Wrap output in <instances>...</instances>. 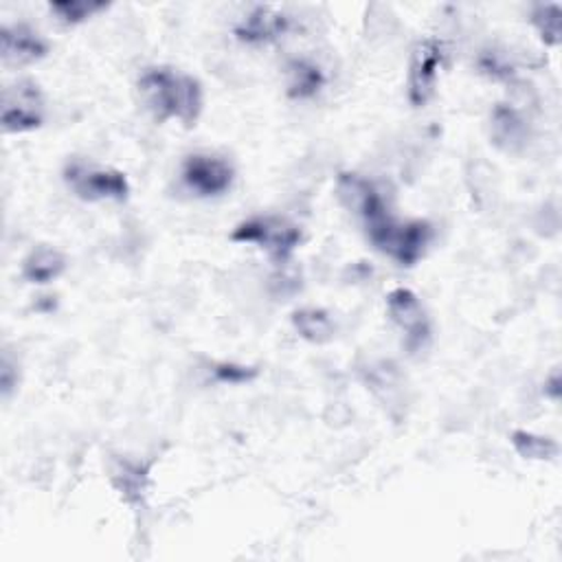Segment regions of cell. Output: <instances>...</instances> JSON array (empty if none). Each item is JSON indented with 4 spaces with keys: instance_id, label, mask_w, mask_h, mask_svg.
I'll return each instance as SVG.
<instances>
[{
    "instance_id": "1",
    "label": "cell",
    "mask_w": 562,
    "mask_h": 562,
    "mask_svg": "<svg viewBox=\"0 0 562 562\" xmlns=\"http://www.w3.org/2000/svg\"><path fill=\"white\" fill-rule=\"evenodd\" d=\"M136 94L158 123L180 121L182 125H195L202 112L200 81L171 66L145 68L136 79Z\"/></svg>"
},
{
    "instance_id": "2",
    "label": "cell",
    "mask_w": 562,
    "mask_h": 562,
    "mask_svg": "<svg viewBox=\"0 0 562 562\" xmlns=\"http://www.w3.org/2000/svg\"><path fill=\"white\" fill-rule=\"evenodd\" d=\"M367 239L375 250L393 259L397 266L411 268L424 259L430 241L432 226L426 220H400L391 211L364 226Z\"/></svg>"
},
{
    "instance_id": "3",
    "label": "cell",
    "mask_w": 562,
    "mask_h": 562,
    "mask_svg": "<svg viewBox=\"0 0 562 562\" xmlns=\"http://www.w3.org/2000/svg\"><path fill=\"white\" fill-rule=\"evenodd\" d=\"M64 182L83 202H123L130 195L127 176L121 169L72 158L64 165Z\"/></svg>"
},
{
    "instance_id": "4",
    "label": "cell",
    "mask_w": 562,
    "mask_h": 562,
    "mask_svg": "<svg viewBox=\"0 0 562 562\" xmlns=\"http://www.w3.org/2000/svg\"><path fill=\"white\" fill-rule=\"evenodd\" d=\"M231 239L237 244H255L266 250L274 261L283 263L301 244V228L281 215H252L239 222Z\"/></svg>"
},
{
    "instance_id": "5",
    "label": "cell",
    "mask_w": 562,
    "mask_h": 562,
    "mask_svg": "<svg viewBox=\"0 0 562 562\" xmlns=\"http://www.w3.org/2000/svg\"><path fill=\"white\" fill-rule=\"evenodd\" d=\"M44 94L33 79H18L2 90L0 123L7 134H24L44 123Z\"/></svg>"
},
{
    "instance_id": "6",
    "label": "cell",
    "mask_w": 562,
    "mask_h": 562,
    "mask_svg": "<svg viewBox=\"0 0 562 562\" xmlns=\"http://www.w3.org/2000/svg\"><path fill=\"white\" fill-rule=\"evenodd\" d=\"M180 180L198 198H217L233 187L235 169L217 154L195 151L182 160Z\"/></svg>"
},
{
    "instance_id": "7",
    "label": "cell",
    "mask_w": 562,
    "mask_h": 562,
    "mask_svg": "<svg viewBox=\"0 0 562 562\" xmlns=\"http://www.w3.org/2000/svg\"><path fill=\"white\" fill-rule=\"evenodd\" d=\"M443 42L439 37H422L411 53L406 94L413 108H424L437 88L439 70L443 66Z\"/></svg>"
},
{
    "instance_id": "8",
    "label": "cell",
    "mask_w": 562,
    "mask_h": 562,
    "mask_svg": "<svg viewBox=\"0 0 562 562\" xmlns=\"http://www.w3.org/2000/svg\"><path fill=\"white\" fill-rule=\"evenodd\" d=\"M386 314L402 331L404 347L411 353L424 351L430 342V321L419 296L408 288H393L386 294Z\"/></svg>"
},
{
    "instance_id": "9",
    "label": "cell",
    "mask_w": 562,
    "mask_h": 562,
    "mask_svg": "<svg viewBox=\"0 0 562 562\" xmlns=\"http://www.w3.org/2000/svg\"><path fill=\"white\" fill-rule=\"evenodd\" d=\"M336 195L340 204L362 222V226L391 211L380 189L360 173H340L336 180Z\"/></svg>"
},
{
    "instance_id": "10",
    "label": "cell",
    "mask_w": 562,
    "mask_h": 562,
    "mask_svg": "<svg viewBox=\"0 0 562 562\" xmlns=\"http://www.w3.org/2000/svg\"><path fill=\"white\" fill-rule=\"evenodd\" d=\"M0 55L9 68L31 66L48 55V42L29 24H4L0 31Z\"/></svg>"
},
{
    "instance_id": "11",
    "label": "cell",
    "mask_w": 562,
    "mask_h": 562,
    "mask_svg": "<svg viewBox=\"0 0 562 562\" xmlns=\"http://www.w3.org/2000/svg\"><path fill=\"white\" fill-rule=\"evenodd\" d=\"M290 29V18L268 4L255 7L235 26V37L244 44H270Z\"/></svg>"
},
{
    "instance_id": "12",
    "label": "cell",
    "mask_w": 562,
    "mask_h": 562,
    "mask_svg": "<svg viewBox=\"0 0 562 562\" xmlns=\"http://www.w3.org/2000/svg\"><path fill=\"white\" fill-rule=\"evenodd\" d=\"M490 136L503 151H520L529 138V123L512 103H496L490 114Z\"/></svg>"
},
{
    "instance_id": "13",
    "label": "cell",
    "mask_w": 562,
    "mask_h": 562,
    "mask_svg": "<svg viewBox=\"0 0 562 562\" xmlns=\"http://www.w3.org/2000/svg\"><path fill=\"white\" fill-rule=\"evenodd\" d=\"M66 270V257L48 244L35 246L22 261V279L35 285H46L59 279Z\"/></svg>"
},
{
    "instance_id": "14",
    "label": "cell",
    "mask_w": 562,
    "mask_h": 562,
    "mask_svg": "<svg viewBox=\"0 0 562 562\" xmlns=\"http://www.w3.org/2000/svg\"><path fill=\"white\" fill-rule=\"evenodd\" d=\"M283 70H285L283 72L285 75V92L290 99H296V101L312 99L325 86V75H323L321 66L314 64L312 59L294 57L285 64Z\"/></svg>"
},
{
    "instance_id": "15",
    "label": "cell",
    "mask_w": 562,
    "mask_h": 562,
    "mask_svg": "<svg viewBox=\"0 0 562 562\" xmlns=\"http://www.w3.org/2000/svg\"><path fill=\"white\" fill-rule=\"evenodd\" d=\"M290 321H292V327L299 331V336L314 345L329 342L336 331L334 318L329 316V312L321 307H299L292 312Z\"/></svg>"
},
{
    "instance_id": "16",
    "label": "cell",
    "mask_w": 562,
    "mask_h": 562,
    "mask_svg": "<svg viewBox=\"0 0 562 562\" xmlns=\"http://www.w3.org/2000/svg\"><path fill=\"white\" fill-rule=\"evenodd\" d=\"M509 441L518 457L529 459V461H551L558 454V443L551 437L531 432V430H514L509 435Z\"/></svg>"
},
{
    "instance_id": "17",
    "label": "cell",
    "mask_w": 562,
    "mask_h": 562,
    "mask_svg": "<svg viewBox=\"0 0 562 562\" xmlns=\"http://www.w3.org/2000/svg\"><path fill=\"white\" fill-rule=\"evenodd\" d=\"M103 9H108V2L101 0H55L48 4V11L55 15V20L66 26L81 24Z\"/></svg>"
},
{
    "instance_id": "18",
    "label": "cell",
    "mask_w": 562,
    "mask_h": 562,
    "mask_svg": "<svg viewBox=\"0 0 562 562\" xmlns=\"http://www.w3.org/2000/svg\"><path fill=\"white\" fill-rule=\"evenodd\" d=\"M531 24L547 46L560 44V4H536L531 9Z\"/></svg>"
},
{
    "instance_id": "19",
    "label": "cell",
    "mask_w": 562,
    "mask_h": 562,
    "mask_svg": "<svg viewBox=\"0 0 562 562\" xmlns=\"http://www.w3.org/2000/svg\"><path fill=\"white\" fill-rule=\"evenodd\" d=\"M116 487L121 490V494L127 498V501H140L145 487H147V476H145V470L140 465H130V463H123L121 470L116 472Z\"/></svg>"
},
{
    "instance_id": "20",
    "label": "cell",
    "mask_w": 562,
    "mask_h": 562,
    "mask_svg": "<svg viewBox=\"0 0 562 562\" xmlns=\"http://www.w3.org/2000/svg\"><path fill=\"white\" fill-rule=\"evenodd\" d=\"M213 375L217 382H224V384H241V382H250L257 375V369L235 364V362H217L213 364Z\"/></svg>"
},
{
    "instance_id": "21",
    "label": "cell",
    "mask_w": 562,
    "mask_h": 562,
    "mask_svg": "<svg viewBox=\"0 0 562 562\" xmlns=\"http://www.w3.org/2000/svg\"><path fill=\"white\" fill-rule=\"evenodd\" d=\"M0 386H2V397H9L18 386V362L9 353H4L0 362Z\"/></svg>"
},
{
    "instance_id": "22",
    "label": "cell",
    "mask_w": 562,
    "mask_h": 562,
    "mask_svg": "<svg viewBox=\"0 0 562 562\" xmlns=\"http://www.w3.org/2000/svg\"><path fill=\"white\" fill-rule=\"evenodd\" d=\"M553 400H558L560 397V375H558V371H553L551 373V378L547 380V389H544Z\"/></svg>"
}]
</instances>
